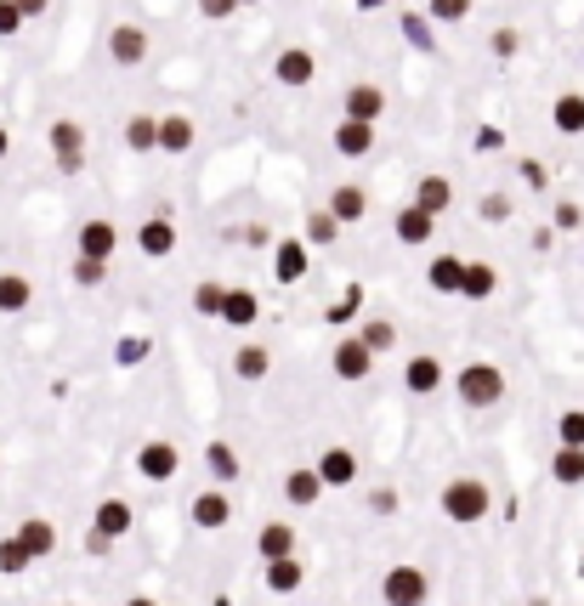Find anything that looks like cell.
I'll return each mask as SVG.
<instances>
[{
  "label": "cell",
  "instance_id": "obj_1",
  "mask_svg": "<svg viewBox=\"0 0 584 606\" xmlns=\"http://www.w3.org/2000/svg\"><path fill=\"white\" fill-rule=\"evenodd\" d=\"M437 511H443L454 527H477L482 516L494 511V493H489V482H482V477H454V482H443V493H437Z\"/></svg>",
  "mask_w": 584,
  "mask_h": 606
},
{
  "label": "cell",
  "instance_id": "obj_2",
  "mask_svg": "<svg viewBox=\"0 0 584 606\" xmlns=\"http://www.w3.org/2000/svg\"><path fill=\"white\" fill-rule=\"evenodd\" d=\"M454 397H460L466 409H494V402H505V368L500 363H466L460 375H454Z\"/></svg>",
  "mask_w": 584,
  "mask_h": 606
},
{
  "label": "cell",
  "instance_id": "obj_3",
  "mask_svg": "<svg viewBox=\"0 0 584 606\" xmlns=\"http://www.w3.org/2000/svg\"><path fill=\"white\" fill-rule=\"evenodd\" d=\"M380 601L386 606H426L432 601V579L420 567L398 561V567H386V579H380Z\"/></svg>",
  "mask_w": 584,
  "mask_h": 606
},
{
  "label": "cell",
  "instance_id": "obj_4",
  "mask_svg": "<svg viewBox=\"0 0 584 606\" xmlns=\"http://www.w3.org/2000/svg\"><path fill=\"white\" fill-rule=\"evenodd\" d=\"M375 352L358 341V334H346V341H335V352H330V368H335V380H346V386H358V380H369L375 375Z\"/></svg>",
  "mask_w": 584,
  "mask_h": 606
},
{
  "label": "cell",
  "instance_id": "obj_5",
  "mask_svg": "<svg viewBox=\"0 0 584 606\" xmlns=\"http://www.w3.org/2000/svg\"><path fill=\"white\" fill-rule=\"evenodd\" d=\"M176 470H182V448L165 443V436H153V443L137 448V477H142V482H171Z\"/></svg>",
  "mask_w": 584,
  "mask_h": 606
},
{
  "label": "cell",
  "instance_id": "obj_6",
  "mask_svg": "<svg viewBox=\"0 0 584 606\" xmlns=\"http://www.w3.org/2000/svg\"><path fill=\"white\" fill-rule=\"evenodd\" d=\"M153 41H148V28L142 23H114L108 28V57L119 62V69H137V62H148Z\"/></svg>",
  "mask_w": 584,
  "mask_h": 606
},
{
  "label": "cell",
  "instance_id": "obj_7",
  "mask_svg": "<svg viewBox=\"0 0 584 606\" xmlns=\"http://www.w3.org/2000/svg\"><path fill=\"white\" fill-rule=\"evenodd\" d=\"M341 114H346V119H364V125H380V114H386V91L369 85V80L346 85V91H341Z\"/></svg>",
  "mask_w": 584,
  "mask_h": 606
},
{
  "label": "cell",
  "instance_id": "obj_8",
  "mask_svg": "<svg viewBox=\"0 0 584 606\" xmlns=\"http://www.w3.org/2000/svg\"><path fill=\"white\" fill-rule=\"evenodd\" d=\"M312 75H318V57L307 52V46H284L278 57H273V80L278 85H312Z\"/></svg>",
  "mask_w": 584,
  "mask_h": 606
},
{
  "label": "cell",
  "instance_id": "obj_9",
  "mask_svg": "<svg viewBox=\"0 0 584 606\" xmlns=\"http://www.w3.org/2000/svg\"><path fill=\"white\" fill-rule=\"evenodd\" d=\"M323 493H330V488H323V477H318L312 465H296V470L284 477V504H289V511H312Z\"/></svg>",
  "mask_w": 584,
  "mask_h": 606
},
{
  "label": "cell",
  "instance_id": "obj_10",
  "mask_svg": "<svg viewBox=\"0 0 584 606\" xmlns=\"http://www.w3.org/2000/svg\"><path fill=\"white\" fill-rule=\"evenodd\" d=\"M227 522H233V499H227V488H205V493H193V527L221 533Z\"/></svg>",
  "mask_w": 584,
  "mask_h": 606
},
{
  "label": "cell",
  "instance_id": "obj_11",
  "mask_svg": "<svg viewBox=\"0 0 584 606\" xmlns=\"http://www.w3.org/2000/svg\"><path fill=\"white\" fill-rule=\"evenodd\" d=\"M312 470L323 477V488H352V482H358V454H352V448H323L312 459Z\"/></svg>",
  "mask_w": 584,
  "mask_h": 606
},
{
  "label": "cell",
  "instance_id": "obj_12",
  "mask_svg": "<svg viewBox=\"0 0 584 606\" xmlns=\"http://www.w3.org/2000/svg\"><path fill=\"white\" fill-rule=\"evenodd\" d=\"M432 232H437V216H426L420 205H403V210L392 216V239H398V244H409V250L432 244Z\"/></svg>",
  "mask_w": 584,
  "mask_h": 606
},
{
  "label": "cell",
  "instance_id": "obj_13",
  "mask_svg": "<svg viewBox=\"0 0 584 606\" xmlns=\"http://www.w3.org/2000/svg\"><path fill=\"white\" fill-rule=\"evenodd\" d=\"M119 250V227L108 221V216H91V221H80V255H91V261H108Z\"/></svg>",
  "mask_w": 584,
  "mask_h": 606
},
{
  "label": "cell",
  "instance_id": "obj_14",
  "mask_svg": "<svg viewBox=\"0 0 584 606\" xmlns=\"http://www.w3.org/2000/svg\"><path fill=\"white\" fill-rule=\"evenodd\" d=\"M330 216H335L341 227L364 221V216H369V193H364V182H341V187H330Z\"/></svg>",
  "mask_w": 584,
  "mask_h": 606
},
{
  "label": "cell",
  "instance_id": "obj_15",
  "mask_svg": "<svg viewBox=\"0 0 584 606\" xmlns=\"http://www.w3.org/2000/svg\"><path fill=\"white\" fill-rule=\"evenodd\" d=\"M137 250H142L148 261H165V255L176 250V227H171L165 216H148V221L137 227Z\"/></svg>",
  "mask_w": 584,
  "mask_h": 606
},
{
  "label": "cell",
  "instance_id": "obj_16",
  "mask_svg": "<svg viewBox=\"0 0 584 606\" xmlns=\"http://www.w3.org/2000/svg\"><path fill=\"white\" fill-rule=\"evenodd\" d=\"M403 386H409V397H432V391L443 386V357H432V352L409 357V368H403Z\"/></svg>",
  "mask_w": 584,
  "mask_h": 606
},
{
  "label": "cell",
  "instance_id": "obj_17",
  "mask_svg": "<svg viewBox=\"0 0 584 606\" xmlns=\"http://www.w3.org/2000/svg\"><path fill=\"white\" fill-rule=\"evenodd\" d=\"M307 239H284V244H273V273H278V284H301L307 278Z\"/></svg>",
  "mask_w": 584,
  "mask_h": 606
},
{
  "label": "cell",
  "instance_id": "obj_18",
  "mask_svg": "<svg viewBox=\"0 0 584 606\" xmlns=\"http://www.w3.org/2000/svg\"><path fill=\"white\" fill-rule=\"evenodd\" d=\"M91 527L103 533V538H125V533L137 527V511L125 499H103V504H96V516H91Z\"/></svg>",
  "mask_w": 584,
  "mask_h": 606
},
{
  "label": "cell",
  "instance_id": "obj_19",
  "mask_svg": "<svg viewBox=\"0 0 584 606\" xmlns=\"http://www.w3.org/2000/svg\"><path fill=\"white\" fill-rule=\"evenodd\" d=\"M255 556H262V561L296 556V527H289V522H262V533H255Z\"/></svg>",
  "mask_w": 584,
  "mask_h": 606
},
{
  "label": "cell",
  "instance_id": "obj_20",
  "mask_svg": "<svg viewBox=\"0 0 584 606\" xmlns=\"http://www.w3.org/2000/svg\"><path fill=\"white\" fill-rule=\"evenodd\" d=\"M330 142H335L341 159H364V153L375 148V125H364V119H341Z\"/></svg>",
  "mask_w": 584,
  "mask_h": 606
},
{
  "label": "cell",
  "instance_id": "obj_21",
  "mask_svg": "<svg viewBox=\"0 0 584 606\" xmlns=\"http://www.w3.org/2000/svg\"><path fill=\"white\" fill-rule=\"evenodd\" d=\"M409 205H420L426 216H448V205H454V182H448V176H420Z\"/></svg>",
  "mask_w": 584,
  "mask_h": 606
},
{
  "label": "cell",
  "instance_id": "obj_22",
  "mask_svg": "<svg viewBox=\"0 0 584 606\" xmlns=\"http://www.w3.org/2000/svg\"><path fill=\"white\" fill-rule=\"evenodd\" d=\"M233 375H239L244 386H262V380L273 375V352L255 346V341H244V346L233 352Z\"/></svg>",
  "mask_w": 584,
  "mask_h": 606
},
{
  "label": "cell",
  "instance_id": "obj_23",
  "mask_svg": "<svg viewBox=\"0 0 584 606\" xmlns=\"http://www.w3.org/2000/svg\"><path fill=\"white\" fill-rule=\"evenodd\" d=\"M18 538H23V550L35 556V561L57 556V527H51L46 516H23V522H18Z\"/></svg>",
  "mask_w": 584,
  "mask_h": 606
},
{
  "label": "cell",
  "instance_id": "obj_24",
  "mask_svg": "<svg viewBox=\"0 0 584 606\" xmlns=\"http://www.w3.org/2000/svg\"><path fill=\"white\" fill-rule=\"evenodd\" d=\"M426 284H432L437 295H460V289H466V261H460V255H432Z\"/></svg>",
  "mask_w": 584,
  "mask_h": 606
},
{
  "label": "cell",
  "instance_id": "obj_25",
  "mask_svg": "<svg viewBox=\"0 0 584 606\" xmlns=\"http://www.w3.org/2000/svg\"><path fill=\"white\" fill-rule=\"evenodd\" d=\"M28 300H35V278L28 273H0V312L18 318V312H28Z\"/></svg>",
  "mask_w": 584,
  "mask_h": 606
},
{
  "label": "cell",
  "instance_id": "obj_26",
  "mask_svg": "<svg viewBox=\"0 0 584 606\" xmlns=\"http://www.w3.org/2000/svg\"><path fill=\"white\" fill-rule=\"evenodd\" d=\"M262 579H267L273 595H296V590L307 584V567H301V556H284V561H267Z\"/></svg>",
  "mask_w": 584,
  "mask_h": 606
},
{
  "label": "cell",
  "instance_id": "obj_27",
  "mask_svg": "<svg viewBox=\"0 0 584 606\" xmlns=\"http://www.w3.org/2000/svg\"><path fill=\"white\" fill-rule=\"evenodd\" d=\"M46 142H51V159L85 153V125H80V119H51V125H46Z\"/></svg>",
  "mask_w": 584,
  "mask_h": 606
},
{
  "label": "cell",
  "instance_id": "obj_28",
  "mask_svg": "<svg viewBox=\"0 0 584 606\" xmlns=\"http://www.w3.org/2000/svg\"><path fill=\"white\" fill-rule=\"evenodd\" d=\"M550 125H557L562 137H584V91H562L557 108H550Z\"/></svg>",
  "mask_w": 584,
  "mask_h": 606
},
{
  "label": "cell",
  "instance_id": "obj_29",
  "mask_svg": "<svg viewBox=\"0 0 584 606\" xmlns=\"http://www.w3.org/2000/svg\"><path fill=\"white\" fill-rule=\"evenodd\" d=\"M494 289H500V266L494 261H466V289L460 295L466 300H489Z\"/></svg>",
  "mask_w": 584,
  "mask_h": 606
},
{
  "label": "cell",
  "instance_id": "obj_30",
  "mask_svg": "<svg viewBox=\"0 0 584 606\" xmlns=\"http://www.w3.org/2000/svg\"><path fill=\"white\" fill-rule=\"evenodd\" d=\"M193 148V119L187 114H165L159 119V153H187Z\"/></svg>",
  "mask_w": 584,
  "mask_h": 606
},
{
  "label": "cell",
  "instance_id": "obj_31",
  "mask_svg": "<svg viewBox=\"0 0 584 606\" xmlns=\"http://www.w3.org/2000/svg\"><path fill=\"white\" fill-rule=\"evenodd\" d=\"M255 318H262V300H255L250 289H227V307H221V323H233V329H250Z\"/></svg>",
  "mask_w": 584,
  "mask_h": 606
},
{
  "label": "cell",
  "instance_id": "obj_32",
  "mask_svg": "<svg viewBox=\"0 0 584 606\" xmlns=\"http://www.w3.org/2000/svg\"><path fill=\"white\" fill-rule=\"evenodd\" d=\"M358 341H364L375 357H386V352H398V323H392V318H364Z\"/></svg>",
  "mask_w": 584,
  "mask_h": 606
},
{
  "label": "cell",
  "instance_id": "obj_33",
  "mask_svg": "<svg viewBox=\"0 0 584 606\" xmlns=\"http://www.w3.org/2000/svg\"><path fill=\"white\" fill-rule=\"evenodd\" d=\"M125 148H131V153H153L159 148V119L153 114H131V119H125Z\"/></svg>",
  "mask_w": 584,
  "mask_h": 606
},
{
  "label": "cell",
  "instance_id": "obj_34",
  "mask_svg": "<svg viewBox=\"0 0 584 606\" xmlns=\"http://www.w3.org/2000/svg\"><path fill=\"white\" fill-rule=\"evenodd\" d=\"M205 465H210V477L227 488V482H239V448L233 443H210L205 448Z\"/></svg>",
  "mask_w": 584,
  "mask_h": 606
},
{
  "label": "cell",
  "instance_id": "obj_35",
  "mask_svg": "<svg viewBox=\"0 0 584 606\" xmlns=\"http://www.w3.org/2000/svg\"><path fill=\"white\" fill-rule=\"evenodd\" d=\"M221 307H227V284L221 278H205L199 289H193V312H199V318L221 323Z\"/></svg>",
  "mask_w": 584,
  "mask_h": 606
},
{
  "label": "cell",
  "instance_id": "obj_36",
  "mask_svg": "<svg viewBox=\"0 0 584 606\" xmlns=\"http://www.w3.org/2000/svg\"><path fill=\"white\" fill-rule=\"evenodd\" d=\"M550 477H557V488H579V482H584V448H557V459H550Z\"/></svg>",
  "mask_w": 584,
  "mask_h": 606
},
{
  "label": "cell",
  "instance_id": "obj_37",
  "mask_svg": "<svg viewBox=\"0 0 584 606\" xmlns=\"http://www.w3.org/2000/svg\"><path fill=\"white\" fill-rule=\"evenodd\" d=\"M301 239H307L312 250H323V244H335V239H341V221H335L330 210H312L307 227H301Z\"/></svg>",
  "mask_w": 584,
  "mask_h": 606
},
{
  "label": "cell",
  "instance_id": "obj_38",
  "mask_svg": "<svg viewBox=\"0 0 584 606\" xmlns=\"http://www.w3.org/2000/svg\"><path fill=\"white\" fill-rule=\"evenodd\" d=\"M28 567H35V556L23 550L18 533H7V538H0V572H7V579H18V572H28Z\"/></svg>",
  "mask_w": 584,
  "mask_h": 606
},
{
  "label": "cell",
  "instance_id": "obj_39",
  "mask_svg": "<svg viewBox=\"0 0 584 606\" xmlns=\"http://www.w3.org/2000/svg\"><path fill=\"white\" fill-rule=\"evenodd\" d=\"M557 448H584V409L557 414Z\"/></svg>",
  "mask_w": 584,
  "mask_h": 606
},
{
  "label": "cell",
  "instance_id": "obj_40",
  "mask_svg": "<svg viewBox=\"0 0 584 606\" xmlns=\"http://www.w3.org/2000/svg\"><path fill=\"white\" fill-rule=\"evenodd\" d=\"M403 35H409L414 52H437V35H432V23L420 18V12H403Z\"/></svg>",
  "mask_w": 584,
  "mask_h": 606
},
{
  "label": "cell",
  "instance_id": "obj_41",
  "mask_svg": "<svg viewBox=\"0 0 584 606\" xmlns=\"http://www.w3.org/2000/svg\"><path fill=\"white\" fill-rule=\"evenodd\" d=\"M426 18L432 23H466L471 18V0H426Z\"/></svg>",
  "mask_w": 584,
  "mask_h": 606
},
{
  "label": "cell",
  "instance_id": "obj_42",
  "mask_svg": "<svg viewBox=\"0 0 584 606\" xmlns=\"http://www.w3.org/2000/svg\"><path fill=\"white\" fill-rule=\"evenodd\" d=\"M108 278V261H91V255H75V284L80 289H96Z\"/></svg>",
  "mask_w": 584,
  "mask_h": 606
},
{
  "label": "cell",
  "instance_id": "obj_43",
  "mask_svg": "<svg viewBox=\"0 0 584 606\" xmlns=\"http://www.w3.org/2000/svg\"><path fill=\"white\" fill-rule=\"evenodd\" d=\"M477 210H482V221H511L516 205H511V193H482V205H477Z\"/></svg>",
  "mask_w": 584,
  "mask_h": 606
},
{
  "label": "cell",
  "instance_id": "obj_44",
  "mask_svg": "<svg viewBox=\"0 0 584 606\" xmlns=\"http://www.w3.org/2000/svg\"><path fill=\"white\" fill-rule=\"evenodd\" d=\"M369 511H375L380 522H386V516H398V511H403V499H398V488H375V493H369Z\"/></svg>",
  "mask_w": 584,
  "mask_h": 606
},
{
  "label": "cell",
  "instance_id": "obj_45",
  "mask_svg": "<svg viewBox=\"0 0 584 606\" xmlns=\"http://www.w3.org/2000/svg\"><path fill=\"white\" fill-rule=\"evenodd\" d=\"M489 52H494V57H516V52H523V35H516V28H494Z\"/></svg>",
  "mask_w": 584,
  "mask_h": 606
},
{
  "label": "cell",
  "instance_id": "obj_46",
  "mask_svg": "<svg viewBox=\"0 0 584 606\" xmlns=\"http://www.w3.org/2000/svg\"><path fill=\"white\" fill-rule=\"evenodd\" d=\"M23 23H28V18L18 12V0H0V41H12Z\"/></svg>",
  "mask_w": 584,
  "mask_h": 606
},
{
  "label": "cell",
  "instance_id": "obj_47",
  "mask_svg": "<svg viewBox=\"0 0 584 606\" xmlns=\"http://www.w3.org/2000/svg\"><path fill=\"white\" fill-rule=\"evenodd\" d=\"M199 12H205L210 23H221V18H233V12H239V0H199Z\"/></svg>",
  "mask_w": 584,
  "mask_h": 606
},
{
  "label": "cell",
  "instance_id": "obj_48",
  "mask_svg": "<svg viewBox=\"0 0 584 606\" xmlns=\"http://www.w3.org/2000/svg\"><path fill=\"white\" fill-rule=\"evenodd\" d=\"M239 239H244V244H250V250H267V244H273V232H267V227H262V221H250V227H244V232H239Z\"/></svg>",
  "mask_w": 584,
  "mask_h": 606
},
{
  "label": "cell",
  "instance_id": "obj_49",
  "mask_svg": "<svg viewBox=\"0 0 584 606\" xmlns=\"http://www.w3.org/2000/svg\"><path fill=\"white\" fill-rule=\"evenodd\" d=\"M516 171H523V182H528V187H550V176H545V164H539V159H523Z\"/></svg>",
  "mask_w": 584,
  "mask_h": 606
},
{
  "label": "cell",
  "instance_id": "obj_50",
  "mask_svg": "<svg viewBox=\"0 0 584 606\" xmlns=\"http://www.w3.org/2000/svg\"><path fill=\"white\" fill-rule=\"evenodd\" d=\"M18 12H23L28 23H35V18H46V12H51V0H18Z\"/></svg>",
  "mask_w": 584,
  "mask_h": 606
},
{
  "label": "cell",
  "instance_id": "obj_51",
  "mask_svg": "<svg viewBox=\"0 0 584 606\" xmlns=\"http://www.w3.org/2000/svg\"><path fill=\"white\" fill-rule=\"evenodd\" d=\"M85 550H91V556H108V550H114V538H103V533L91 527V533H85Z\"/></svg>",
  "mask_w": 584,
  "mask_h": 606
},
{
  "label": "cell",
  "instance_id": "obj_52",
  "mask_svg": "<svg viewBox=\"0 0 584 606\" xmlns=\"http://www.w3.org/2000/svg\"><path fill=\"white\" fill-rule=\"evenodd\" d=\"M57 171H62V176H80V171H85V153H69V159H57Z\"/></svg>",
  "mask_w": 584,
  "mask_h": 606
},
{
  "label": "cell",
  "instance_id": "obj_53",
  "mask_svg": "<svg viewBox=\"0 0 584 606\" xmlns=\"http://www.w3.org/2000/svg\"><path fill=\"white\" fill-rule=\"evenodd\" d=\"M557 227H579V205H557Z\"/></svg>",
  "mask_w": 584,
  "mask_h": 606
},
{
  "label": "cell",
  "instance_id": "obj_54",
  "mask_svg": "<svg viewBox=\"0 0 584 606\" xmlns=\"http://www.w3.org/2000/svg\"><path fill=\"white\" fill-rule=\"evenodd\" d=\"M125 606H159L153 595H131V601H125Z\"/></svg>",
  "mask_w": 584,
  "mask_h": 606
},
{
  "label": "cell",
  "instance_id": "obj_55",
  "mask_svg": "<svg viewBox=\"0 0 584 606\" xmlns=\"http://www.w3.org/2000/svg\"><path fill=\"white\" fill-rule=\"evenodd\" d=\"M386 7V0H358V12H380Z\"/></svg>",
  "mask_w": 584,
  "mask_h": 606
},
{
  "label": "cell",
  "instance_id": "obj_56",
  "mask_svg": "<svg viewBox=\"0 0 584 606\" xmlns=\"http://www.w3.org/2000/svg\"><path fill=\"white\" fill-rule=\"evenodd\" d=\"M7 142H12V137H7V130H0V159H7Z\"/></svg>",
  "mask_w": 584,
  "mask_h": 606
},
{
  "label": "cell",
  "instance_id": "obj_57",
  "mask_svg": "<svg viewBox=\"0 0 584 606\" xmlns=\"http://www.w3.org/2000/svg\"><path fill=\"white\" fill-rule=\"evenodd\" d=\"M239 7H255V0H239Z\"/></svg>",
  "mask_w": 584,
  "mask_h": 606
},
{
  "label": "cell",
  "instance_id": "obj_58",
  "mask_svg": "<svg viewBox=\"0 0 584 606\" xmlns=\"http://www.w3.org/2000/svg\"><path fill=\"white\" fill-rule=\"evenodd\" d=\"M62 606H75V601H62Z\"/></svg>",
  "mask_w": 584,
  "mask_h": 606
},
{
  "label": "cell",
  "instance_id": "obj_59",
  "mask_svg": "<svg viewBox=\"0 0 584 606\" xmlns=\"http://www.w3.org/2000/svg\"><path fill=\"white\" fill-rule=\"evenodd\" d=\"M579 57H584V46H579Z\"/></svg>",
  "mask_w": 584,
  "mask_h": 606
}]
</instances>
